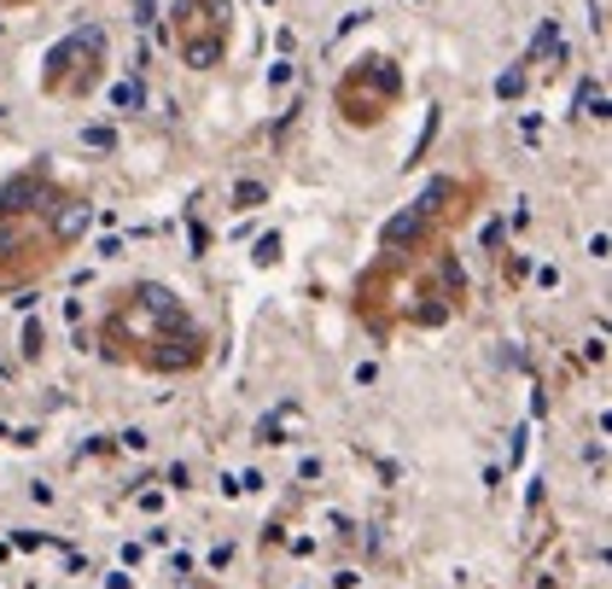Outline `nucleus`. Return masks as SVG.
<instances>
[{"mask_svg":"<svg viewBox=\"0 0 612 589\" xmlns=\"http://www.w3.org/2000/svg\"><path fill=\"white\" fill-rule=\"evenodd\" d=\"M88 216H94V211L82 205V199H71V205L58 211V239H65V246H71V239H76L82 228H88Z\"/></svg>","mask_w":612,"mask_h":589,"instance_id":"nucleus-1","label":"nucleus"},{"mask_svg":"<svg viewBox=\"0 0 612 589\" xmlns=\"http://www.w3.org/2000/svg\"><path fill=\"white\" fill-rule=\"evenodd\" d=\"M111 99H117V106H140V83H117Z\"/></svg>","mask_w":612,"mask_h":589,"instance_id":"nucleus-2","label":"nucleus"},{"mask_svg":"<svg viewBox=\"0 0 612 589\" xmlns=\"http://www.w3.org/2000/svg\"><path fill=\"white\" fill-rule=\"evenodd\" d=\"M187 58H193V65L204 71V65H211V58H216V42H198V47H187Z\"/></svg>","mask_w":612,"mask_h":589,"instance_id":"nucleus-3","label":"nucleus"},{"mask_svg":"<svg viewBox=\"0 0 612 589\" xmlns=\"http://www.w3.org/2000/svg\"><path fill=\"white\" fill-rule=\"evenodd\" d=\"M257 199H262V188H257V181H245V188H239V211H251Z\"/></svg>","mask_w":612,"mask_h":589,"instance_id":"nucleus-4","label":"nucleus"},{"mask_svg":"<svg viewBox=\"0 0 612 589\" xmlns=\"http://www.w3.org/2000/svg\"><path fill=\"white\" fill-rule=\"evenodd\" d=\"M519 88H525V76H519V71H514V76H502V83H496V94H507V99H514Z\"/></svg>","mask_w":612,"mask_h":589,"instance_id":"nucleus-5","label":"nucleus"},{"mask_svg":"<svg viewBox=\"0 0 612 589\" xmlns=\"http://www.w3.org/2000/svg\"><path fill=\"white\" fill-rule=\"evenodd\" d=\"M111 589H129V578H111Z\"/></svg>","mask_w":612,"mask_h":589,"instance_id":"nucleus-6","label":"nucleus"}]
</instances>
